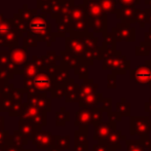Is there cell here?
I'll return each mask as SVG.
<instances>
[{"label": "cell", "instance_id": "31", "mask_svg": "<svg viewBox=\"0 0 151 151\" xmlns=\"http://www.w3.org/2000/svg\"><path fill=\"white\" fill-rule=\"evenodd\" d=\"M4 149H5V151H20L19 149H17L14 145H12V134L8 136L7 139H6V141L4 142Z\"/></svg>", "mask_w": 151, "mask_h": 151}, {"label": "cell", "instance_id": "34", "mask_svg": "<svg viewBox=\"0 0 151 151\" xmlns=\"http://www.w3.org/2000/svg\"><path fill=\"white\" fill-rule=\"evenodd\" d=\"M9 135V131H7V129L0 132V144H4V142L6 141V139H7V137Z\"/></svg>", "mask_w": 151, "mask_h": 151}, {"label": "cell", "instance_id": "6", "mask_svg": "<svg viewBox=\"0 0 151 151\" xmlns=\"http://www.w3.org/2000/svg\"><path fill=\"white\" fill-rule=\"evenodd\" d=\"M151 131V120L148 117H133L131 120V134L132 135L147 136Z\"/></svg>", "mask_w": 151, "mask_h": 151}, {"label": "cell", "instance_id": "21", "mask_svg": "<svg viewBox=\"0 0 151 151\" xmlns=\"http://www.w3.org/2000/svg\"><path fill=\"white\" fill-rule=\"evenodd\" d=\"M14 103L12 97H3L0 100V112H9Z\"/></svg>", "mask_w": 151, "mask_h": 151}, {"label": "cell", "instance_id": "11", "mask_svg": "<svg viewBox=\"0 0 151 151\" xmlns=\"http://www.w3.org/2000/svg\"><path fill=\"white\" fill-rule=\"evenodd\" d=\"M52 77L56 86H65L70 80L68 70L64 69V67H62V66H58V67H57L56 71L54 72Z\"/></svg>", "mask_w": 151, "mask_h": 151}, {"label": "cell", "instance_id": "33", "mask_svg": "<svg viewBox=\"0 0 151 151\" xmlns=\"http://www.w3.org/2000/svg\"><path fill=\"white\" fill-rule=\"evenodd\" d=\"M93 151H109V147L105 143H99L93 146Z\"/></svg>", "mask_w": 151, "mask_h": 151}, {"label": "cell", "instance_id": "18", "mask_svg": "<svg viewBox=\"0 0 151 151\" xmlns=\"http://www.w3.org/2000/svg\"><path fill=\"white\" fill-rule=\"evenodd\" d=\"M60 150H68L70 148V137L69 136H56V146Z\"/></svg>", "mask_w": 151, "mask_h": 151}, {"label": "cell", "instance_id": "39", "mask_svg": "<svg viewBox=\"0 0 151 151\" xmlns=\"http://www.w3.org/2000/svg\"><path fill=\"white\" fill-rule=\"evenodd\" d=\"M3 98V95H2V90H0V100Z\"/></svg>", "mask_w": 151, "mask_h": 151}, {"label": "cell", "instance_id": "19", "mask_svg": "<svg viewBox=\"0 0 151 151\" xmlns=\"http://www.w3.org/2000/svg\"><path fill=\"white\" fill-rule=\"evenodd\" d=\"M23 104H24V102L14 101L12 108H10L9 112H8L9 116H12V117H20L23 112Z\"/></svg>", "mask_w": 151, "mask_h": 151}, {"label": "cell", "instance_id": "12", "mask_svg": "<svg viewBox=\"0 0 151 151\" xmlns=\"http://www.w3.org/2000/svg\"><path fill=\"white\" fill-rule=\"evenodd\" d=\"M133 78L140 83H147L151 80V70L147 67H139L133 73Z\"/></svg>", "mask_w": 151, "mask_h": 151}, {"label": "cell", "instance_id": "10", "mask_svg": "<svg viewBox=\"0 0 151 151\" xmlns=\"http://www.w3.org/2000/svg\"><path fill=\"white\" fill-rule=\"evenodd\" d=\"M19 132L21 133V135L27 140V141H31L32 137H33L34 133L37 129H42V127H35V125H32L30 123L24 122V121L19 120Z\"/></svg>", "mask_w": 151, "mask_h": 151}, {"label": "cell", "instance_id": "24", "mask_svg": "<svg viewBox=\"0 0 151 151\" xmlns=\"http://www.w3.org/2000/svg\"><path fill=\"white\" fill-rule=\"evenodd\" d=\"M10 61L12 60H10L9 52H5V50L0 52V69H5Z\"/></svg>", "mask_w": 151, "mask_h": 151}, {"label": "cell", "instance_id": "35", "mask_svg": "<svg viewBox=\"0 0 151 151\" xmlns=\"http://www.w3.org/2000/svg\"><path fill=\"white\" fill-rule=\"evenodd\" d=\"M120 119H121V116H120L118 113H110V118H109V120H110V122H111V123L115 124L116 120L119 121Z\"/></svg>", "mask_w": 151, "mask_h": 151}, {"label": "cell", "instance_id": "32", "mask_svg": "<svg viewBox=\"0 0 151 151\" xmlns=\"http://www.w3.org/2000/svg\"><path fill=\"white\" fill-rule=\"evenodd\" d=\"M74 151H88V144L74 143Z\"/></svg>", "mask_w": 151, "mask_h": 151}, {"label": "cell", "instance_id": "27", "mask_svg": "<svg viewBox=\"0 0 151 151\" xmlns=\"http://www.w3.org/2000/svg\"><path fill=\"white\" fill-rule=\"evenodd\" d=\"M24 93H25L24 88H14L10 97H12V99L14 100V101L23 102V97H24Z\"/></svg>", "mask_w": 151, "mask_h": 151}, {"label": "cell", "instance_id": "5", "mask_svg": "<svg viewBox=\"0 0 151 151\" xmlns=\"http://www.w3.org/2000/svg\"><path fill=\"white\" fill-rule=\"evenodd\" d=\"M27 102L30 105L38 108L41 111L50 112L52 111V100L50 98H47L46 93H41L38 95H27Z\"/></svg>", "mask_w": 151, "mask_h": 151}, {"label": "cell", "instance_id": "14", "mask_svg": "<svg viewBox=\"0 0 151 151\" xmlns=\"http://www.w3.org/2000/svg\"><path fill=\"white\" fill-rule=\"evenodd\" d=\"M40 71L41 70L35 65L33 61H27V63L23 67V76L34 78Z\"/></svg>", "mask_w": 151, "mask_h": 151}, {"label": "cell", "instance_id": "26", "mask_svg": "<svg viewBox=\"0 0 151 151\" xmlns=\"http://www.w3.org/2000/svg\"><path fill=\"white\" fill-rule=\"evenodd\" d=\"M127 151H144L143 144L139 141H127Z\"/></svg>", "mask_w": 151, "mask_h": 151}, {"label": "cell", "instance_id": "22", "mask_svg": "<svg viewBox=\"0 0 151 151\" xmlns=\"http://www.w3.org/2000/svg\"><path fill=\"white\" fill-rule=\"evenodd\" d=\"M125 101H127V100L122 99L121 102H119V103L116 105V110H117L118 114H119L120 116L129 115V104Z\"/></svg>", "mask_w": 151, "mask_h": 151}, {"label": "cell", "instance_id": "16", "mask_svg": "<svg viewBox=\"0 0 151 151\" xmlns=\"http://www.w3.org/2000/svg\"><path fill=\"white\" fill-rule=\"evenodd\" d=\"M120 137H121V133L119 131H116L115 127L110 131V133L108 134V136L106 137V139L104 141L106 142V144L111 147H114L116 146L117 144H119L120 141Z\"/></svg>", "mask_w": 151, "mask_h": 151}, {"label": "cell", "instance_id": "37", "mask_svg": "<svg viewBox=\"0 0 151 151\" xmlns=\"http://www.w3.org/2000/svg\"><path fill=\"white\" fill-rule=\"evenodd\" d=\"M46 151H61V150L58 149L57 147H52V148H50V149H47Z\"/></svg>", "mask_w": 151, "mask_h": 151}, {"label": "cell", "instance_id": "7", "mask_svg": "<svg viewBox=\"0 0 151 151\" xmlns=\"http://www.w3.org/2000/svg\"><path fill=\"white\" fill-rule=\"evenodd\" d=\"M91 111L93 108L82 107L76 112L75 125L79 127V129L88 132V125L91 123Z\"/></svg>", "mask_w": 151, "mask_h": 151}, {"label": "cell", "instance_id": "36", "mask_svg": "<svg viewBox=\"0 0 151 151\" xmlns=\"http://www.w3.org/2000/svg\"><path fill=\"white\" fill-rule=\"evenodd\" d=\"M4 125H5V119H4L3 116L0 115V132L5 131V127Z\"/></svg>", "mask_w": 151, "mask_h": 151}, {"label": "cell", "instance_id": "4", "mask_svg": "<svg viewBox=\"0 0 151 151\" xmlns=\"http://www.w3.org/2000/svg\"><path fill=\"white\" fill-rule=\"evenodd\" d=\"M33 84L35 88L39 93H47L52 91V88L56 86L52 75L45 72L44 70H41L35 77L33 78Z\"/></svg>", "mask_w": 151, "mask_h": 151}, {"label": "cell", "instance_id": "13", "mask_svg": "<svg viewBox=\"0 0 151 151\" xmlns=\"http://www.w3.org/2000/svg\"><path fill=\"white\" fill-rule=\"evenodd\" d=\"M102 99V95H98V93H91L90 96H86V97L82 98L79 101V106L80 108L82 107H95L97 106V104L101 101Z\"/></svg>", "mask_w": 151, "mask_h": 151}, {"label": "cell", "instance_id": "25", "mask_svg": "<svg viewBox=\"0 0 151 151\" xmlns=\"http://www.w3.org/2000/svg\"><path fill=\"white\" fill-rule=\"evenodd\" d=\"M50 96L52 98H57V99H60V98H63L66 96V91H65V88L64 86H56L52 91H50Z\"/></svg>", "mask_w": 151, "mask_h": 151}, {"label": "cell", "instance_id": "23", "mask_svg": "<svg viewBox=\"0 0 151 151\" xmlns=\"http://www.w3.org/2000/svg\"><path fill=\"white\" fill-rule=\"evenodd\" d=\"M102 116H103V111L100 108H93V111H91V123L95 127L99 124V123H101Z\"/></svg>", "mask_w": 151, "mask_h": 151}, {"label": "cell", "instance_id": "38", "mask_svg": "<svg viewBox=\"0 0 151 151\" xmlns=\"http://www.w3.org/2000/svg\"><path fill=\"white\" fill-rule=\"evenodd\" d=\"M0 151H5V149H4V144H0Z\"/></svg>", "mask_w": 151, "mask_h": 151}, {"label": "cell", "instance_id": "15", "mask_svg": "<svg viewBox=\"0 0 151 151\" xmlns=\"http://www.w3.org/2000/svg\"><path fill=\"white\" fill-rule=\"evenodd\" d=\"M12 143L17 149L22 150L23 147L28 144V141L21 135V133L18 129V131H14V133L12 134Z\"/></svg>", "mask_w": 151, "mask_h": 151}, {"label": "cell", "instance_id": "29", "mask_svg": "<svg viewBox=\"0 0 151 151\" xmlns=\"http://www.w3.org/2000/svg\"><path fill=\"white\" fill-rule=\"evenodd\" d=\"M14 90V84L6 83L5 86H3V88H2V95H3V97H10Z\"/></svg>", "mask_w": 151, "mask_h": 151}, {"label": "cell", "instance_id": "9", "mask_svg": "<svg viewBox=\"0 0 151 151\" xmlns=\"http://www.w3.org/2000/svg\"><path fill=\"white\" fill-rule=\"evenodd\" d=\"M115 125L111 122H107V123H99L98 125H96L95 129V135H93V140L96 141H104L106 139V137L108 136V134L110 133L113 127Z\"/></svg>", "mask_w": 151, "mask_h": 151}, {"label": "cell", "instance_id": "2", "mask_svg": "<svg viewBox=\"0 0 151 151\" xmlns=\"http://www.w3.org/2000/svg\"><path fill=\"white\" fill-rule=\"evenodd\" d=\"M20 120L30 123L35 127H43L44 125H46V113L30 105L28 102H24L23 112L20 116Z\"/></svg>", "mask_w": 151, "mask_h": 151}, {"label": "cell", "instance_id": "30", "mask_svg": "<svg viewBox=\"0 0 151 151\" xmlns=\"http://www.w3.org/2000/svg\"><path fill=\"white\" fill-rule=\"evenodd\" d=\"M36 38H34L33 36L29 35L28 37L24 38V47H29V46H36L37 45V41Z\"/></svg>", "mask_w": 151, "mask_h": 151}, {"label": "cell", "instance_id": "40", "mask_svg": "<svg viewBox=\"0 0 151 151\" xmlns=\"http://www.w3.org/2000/svg\"><path fill=\"white\" fill-rule=\"evenodd\" d=\"M20 151H32V149H22V150H20Z\"/></svg>", "mask_w": 151, "mask_h": 151}, {"label": "cell", "instance_id": "3", "mask_svg": "<svg viewBox=\"0 0 151 151\" xmlns=\"http://www.w3.org/2000/svg\"><path fill=\"white\" fill-rule=\"evenodd\" d=\"M31 142L38 150H47L56 146V136L52 135L50 132L37 129L34 133Z\"/></svg>", "mask_w": 151, "mask_h": 151}, {"label": "cell", "instance_id": "8", "mask_svg": "<svg viewBox=\"0 0 151 151\" xmlns=\"http://www.w3.org/2000/svg\"><path fill=\"white\" fill-rule=\"evenodd\" d=\"M10 60L14 64L23 70L24 65L27 63V48L26 47H12L9 50Z\"/></svg>", "mask_w": 151, "mask_h": 151}, {"label": "cell", "instance_id": "20", "mask_svg": "<svg viewBox=\"0 0 151 151\" xmlns=\"http://www.w3.org/2000/svg\"><path fill=\"white\" fill-rule=\"evenodd\" d=\"M14 25H16L17 29H18L19 32H20V35L22 36L23 33L27 31V23L25 22V21L23 20L22 18H21L19 14H14Z\"/></svg>", "mask_w": 151, "mask_h": 151}, {"label": "cell", "instance_id": "28", "mask_svg": "<svg viewBox=\"0 0 151 151\" xmlns=\"http://www.w3.org/2000/svg\"><path fill=\"white\" fill-rule=\"evenodd\" d=\"M14 75H12V73L7 71L6 69H0V80H2L5 83H9V80H12L14 78Z\"/></svg>", "mask_w": 151, "mask_h": 151}, {"label": "cell", "instance_id": "17", "mask_svg": "<svg viewBox=\"0 0 151 151\" xmlns=\"http://www.w3.org/2000/svg\"><path fill=\"white\" fill-rule=\"evenodd\" d=\"M70 120V113L66 111L65 107H61L58 112H56V124L58 127H64L67 121Z\"/></svg>", "mask_w": 151, "mask_h": 151}, {"label": "cell", "instance_id": "1", "mask_svg": "<svg viewBox=\"0 0 151 151\" xmlns=\"http://www.w3.org/2000/svg\"><path fill=\"white\" fill-rule=\"evenodd\" d=\"M27 31L37 40L47 41V35L50 33V24L45 21L44 14L42 16H35L27 23Z\"/></svg>", "mask_w": 151, "mask_h": 151}]
</instances>
